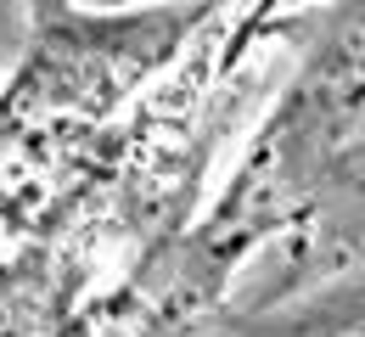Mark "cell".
<instances>
[{"instance_id": "1", "label": "cell", "mask_w": 365, "mask_h": 337, "mask_svg": "<svg viewBox=\"0 0 365 337\" xmlns=\"http://www.w3.org/2000/svg\"><path fill=\"white\" fill-rule=\"evenodd\" d=\"M79 11H130V6H140V0H73Z\"/></svg>"}, {"instance_id": "2", "label": "cell", "mask_w": 365, "mask_h": 337, "mask_svg": "<svg viewBox=\"0 0 365 337\" xmlns=\"http://www.w3.org/2000/svg\"><path fill=\"white\" fill-rule=\"evenodd\" d=\"M292 6H309V0H292Z\"/></svg>"}]
</instances>
